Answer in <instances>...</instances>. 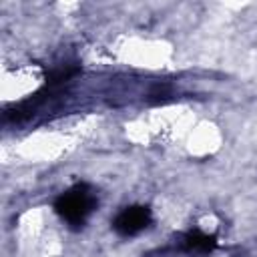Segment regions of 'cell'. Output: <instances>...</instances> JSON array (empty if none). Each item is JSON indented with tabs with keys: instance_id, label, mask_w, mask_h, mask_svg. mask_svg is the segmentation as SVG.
I'll return each mask as SVG.
<instances>
[{
	"instance_id": "cell-2",
	"label": "cell",
	"mask_w": 257,
	"mask_h": 257,
	"mask_svg": "<svg viewBox=\"0 0 257 257\" xmlns=\"http://www.w3.org/2000/svg\"><path fill=\"white\" fill-rule=\"evenodd\" d=\"M149 223H151V209L143 207V205H133V207L122 209L116 215V219L112 221V227L118 235L133 237V235L141 233Z\"/></svg>"
},
{
	"instance_id": "cell-1",
	"label": "cell",
	"mask_w": 257,
	"mask_h": 257,
	"mask_svg": "<svg viewBox=\"0 0 257 257\" xmlns=\"http://www.w3.org/2000/svg\"><path fill=\"white\" fill-rule=\"evenodd\" d=\"M94 207H96V199L86 185L72 187L70 191L62 193L54 203L56 213L72 227H82L88 215L94 211Z\"/></svg>"
},
{
	"instance_id": "cell-3",
	"label": "cell",
	"mask_w": 257,
	"mask_h": 257,
	"mask_svg": "<svg viewBox=\"0 0 257 257\" xmlns=\"http://www.w3.org/2000/svg\"><path fill=\"white\" fill-rule=\"evenodd\" d=\"M217 245L215 235H207L203 231H191L183 239V249L189 253H209Z\"/></svg>"
}]
</instances>
